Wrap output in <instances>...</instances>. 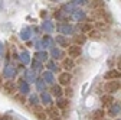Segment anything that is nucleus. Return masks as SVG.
<instances>
[{
  "mask_svg": "<svg viewBox=\"0 0 121 120\" xmlns=\"http://www.w3.org/2000/svg\"><path fill=\"white\" fill-rule=\"evenodd\" d=\"M121 88V83L118 80H108L102 85V90L105 94H112V93H117L118 90Z\"/></svg>",
  "mask_w": 121,
  "mask_h": 120,
  "instance_id": "1",
  "label": "nucleus"
},
{
  "mask_svg": "<svg viewBox=\"0 0 121 120\" xmlns=\"http://www.w3.org/2000/svg\"><path fill=\"white\" fill-rule=\"evenodd\" d=\"M32 111H33V114H35V117L38 120H48L46 109H45L43 106H40V104H35V106L32 107Z\"/></svg>",
  "mask_w": 121,
  "mask_h": 120,
  "instance_id": "2",
  "label": "nucleus"
},
{
  "mask_svg": "<svg viewBox=\"0 0 121 120\" xmlns=\"http://www.w3.org/2000/svg\"><path fill=\"white\" fill-rule=\"evenodd\" d=\"M82 54V49H81V45H77V43H72L68 46V56L75 59V58H79Z\"/></svg>",
  "mask_w": 121,
  "mask_h": 120,
  "instance_id": "3",
  "label": "nucleus"
},
{
  "mask_svg": "<svg viewBox=\"0 0 121 120\" xmlns=\"http://www.w3.org/2000/svg\"><path fill=\"white\" fill-rule=\"evenodd\" d=\"M72 81V74L69 71H64V72H59V75H58V83L60 85H65L68 87Z\"/></svg>",
  "mask_w": 121,
  "mask_h": 120,
  "instance_id": "4",
  "label": "nucleus"
},
{
  "mask_svg": "<svg viewBox=\"0 0 121 120\" xmlns=\"http://www.w3.org/2000/svg\"><path fill=\"white\" fill-rule=\"evenodd\" d=\"M17 84L14 83V81H12V80H9V81H6L4 84H3V90H4V93L6 94H9V96H14L16 94V91H17Z\"/></svg>",
  "mask_w": 121,
  "mask_h": 120,
  "instance_id": "5",
  "label": "nucleus"
},
{
  "mask_svg": "<svg viewBox=\"0 0 121 120\" xmlns=\"http://www.w3.org/2000/svg\"><path fill=\"white\" fill-rule=\"evenodd\" d=\"M108 116L110 117H115V116H118L120 113H121V103L120 101H114L111 106L108 107Z\"/></svg>",
  "mask_w": 121,
  "mask_h": 120,
  "instance_id": "6",
  "label": "nucleus"
},
{
  "mask_svg": "<svg viewBox=\"0 0 121 120\" xmlns=\"http://www.w3.org/2000/svg\"><path fill=\"white\" fill-rule=\"evenodd\" d=\"M58 32L60 35H72L73 33V26L69 23H60L58 25Z\"/></svg>",
  "mask_w": 121,
  "mask_h": 120,
  "instance_id": "7",
  "label": "nucleus"
},
{
  "mask_svg": "<svg viewBox=\"0 0 121 120\" xmlns=\"http://www.w3.org/2000/svg\"><path fill=\"white\" fill-rule=\"evenodd\" d=\"M104 78L107 80V81L108 80H121V71H118L117 68L115 69L114 68L112 69H108L107 72L104 74Z\"/></svg>",
  "mask_w": 121,
  "mask_h": 120,
  "instance_id": "8",
  "label": "nucleus"
},
{
  "mask_svg": "<svg viewBox=\"0 0 121 120\" xmlns=\"http://www.w3.org/2000/svg\"><path fill=\"white\" fill-rule=\"evenodd\" d=\"M55 42H56L58 46H60V48H66V49H68V46L71 45L69 41H68V38H65V35H56Z\"/></svg>",
  "mask_w": 121,
  "mask_h": 120,
  "instance_id": "9",
  "label": "nucleus"
},
{
  "mask_svg": "<svg viewBox=\"0 0 121 120\" xmlns=\"http://www.w3.org/2000/svg\"><path fill=\"white\" fill-rule=\"evenodd\" d=\"M17 87H19V91L22 93V94H29V91H30V88H29V83L25 80V78H20L19 80V83H17Z\"/></svg>",
  "mask_w": 121,
  "mask_h": 120,
  "instance_id": "10",
  "label": "nucleus"
},
{
  "mask_svg": "<svg viewBox=\"0 0 121 120\" xmlns=\"http://www.w3.org/2000/svg\"><path fill=\"white\" fill-rule=\"evenodd\" d=\"M56 107L59 110H66L69 107V98L68 97H60V98H56Z\"/></svg>",
  "mask_w": 121,
  "mask_h": 120,
  "instance_id": "11",
  "label": "nucleus"
},
{
  "mask_svg": "<svg viewBox=\"0 0 121 120\" xmlns=\"http://www.w3.org/2000/svg\"><path fill=\"white\" fill-rule=\"evenodd\" d=\"M51 94L53 96V97H56V98H60L64 96V88H62V85L60 84H58V85H52L51 87Z\"/></svg>",
  "mask_w": 121,
  "mask_h": 120,
  "instance_id": "12",
  "label": "nucleus"
},
{
  "mask_svg": "<svg viewBox=\"0 0 121 120\" xmlns=\"http://www.w3.org/2000/svg\"><path fill=\"white\" fill-rule=\"evenodd\" d=\"M112 103H114V96L112 94H104V96H101V104H102V107H110Z\"/></svg>",
  "mask_w": 121,
  "mask_h": 120,
  "instance_id": "13",
  "label": "nucleus"
},
{
  "mask_svg": "<svg viewBox=\"0 0 121 120\" xmlns=\"http://www.w3.org/2000/svg\"><path fill=\"white\" fill-rule=\"evenodd\" d=\"M25 80L27 81V83H36V71L35 69H26L25 71Z\"/></svg>",
  "mask_w": 121,
  "mask_h": 120,
  "instance_id": "14",
  "label": "nucleus"
},
{
  "mask_svg": "<svg viewBox=\"0 0 121 120\" xmlns=\"http://www.w3.org/2000/svg\"><path fill=\"white\" fill-rule=\"evenodd\" d=\"M4 77H7L9 80H13L16 77V68L12 65H6L4 67Z\"/></svg>",
  "mask_w": 121,
  "mask_h": 120,
  "instance_id": "15",
  "label": "nucleus"
},
{
  "mask_svg": "<svg viewBox=\"0 0 121 120\" xmlns=\"http://www.w3.org/2000/svg\"><path fill=\"white\" fill-rule=\"evenodd\" d=\"M73 67H75V62H73V59L72 58H64V61H62V68L64 69H66V71H71V69H73Z\"/></svg>",
  "mask_w": 121,
  "mask_h": 120,
  "instance_id": "16",
  "label": "nucleus"
},
{
  "mask_svg": "<svg viewBox=\"0 0 121 120\" xmlns=\"http://www.w3.org/2000/svg\"><path fill=\"white\" fill-rule=\"evenodd\" d=\"M46 113H48V117H59V109L56 106H48L46 107Z\"/></svg>",
  "mask_w": 121,
  "mask_h": 120,
  "instance_id": "17",
  "label": "nucleus"
},
{
  "mask_svg": "<svg viewBox=\"0 0 121 120\" xmlns=\"http://www.w3.org/2000/svg\"><path fill=\"white\" fill-rule=\"evenodd\" d=\"M40 101H42L43 104H48V106H51V104H52V94H51V93H46V91L40 93Z\"/></svg>",
  "mask_w": 121,
  "mask_h": 120,
  "instance_id": "18",
  "label": "nucleus"
},
{
  "mask_svg": "<svg viewBox=\"0 0 121 120\" xmlns=\"http://www.w3.org/2000/svg\"><path fill=\"white\" fill-rule=\"evenodd\" d=\"M72 16H73V19L75 20H78V22H81V20H84L85 18H86V14H85V12L84 10H81V9H77L73 13H72Z\"/></svg>",
  "mask_w": 121,
  "mask_h": 120,
  "instance_id": "19",
  "label": "nucleus"
},
{
  "mask_svg": "<svg viewBox=\"0 0 121 120\" xmlns=\"http://www.w3.org/2000/svg\"><path fill=\"white\" fill-rule=\"evenodd\" d=\"M42 29L46 33H51L53 29H55V26H53V23L51 22V20H43V23H42Z\"/></svg>",
  "mask_w": 121,
  "mask_h": 120,
  "instance_id": "20",
  "label": "nucleus"
},
{
  "mask_svg": "<svg viewBox=\"0 0 121 120\" xmlns=\"http://www.w3.org/2000/svg\"><path fill=\"white\" fill-rule=\"evenodd\" d=\"M43 80L46 81L48 84L53 85V83H55V77H53L52 71H45V72H43Z\"/></svg>",
  "mask_w": 121,
  "mask_h": 120,
  "instance_id": "21",
  "label": "nucleus"
},
{
  "mask_svg": "<svg viewBox=\"0 0 121 120\" xmlns=\"http://www.w3.org/2000/svg\"><path fill=\"white\" fill-rule=\"evenodd\" d=\"M92 120H105V111L102 109H98L92 113Z\"/></svg>",
  "mask_w": 121,
  "mask_h": 120,
  "instance_id": "22",
  "label": "nucleus"
},
{
  "mask_svg": "<svg viewBox=\"0 0 121 120\" xmlns=\"http://www.w3.org/2000/svg\"><path fill=\"white\" fill-rule=\"evenodd\" d=\"M30 35H32V29L30 28H23L20 31V39L22 41H27L30 38Z\"/></svg>",
  "mask_w": 121,
  "mask_h": 120,
  "instance_id": "23",
  "label": "nucleus"
},
{
  "mask_svg": "<svg viewBox=\"0 0 121 120\" xmlns=\"http://www.w3.org/2000/svg\"><path fill=\"white\" fill-rule=\"evenodd\" d=\"M77 9H78V6L75 5V3H68V5H65V6L62 7V12L66 14V13H73Z\"/></svg>",
  "mask_w": 121,
  "mask_h": 120,
  "instance_id": "24",
  "label": "nucleus"
},
{
  "mask_svg": "<svg viewBox=\"0 0 121 120\" xmlns=\"http://www.w3.org/2000/svg\"><path fill=\"white\" fill-rule=\"evenodd\" d=\"M51 56L53 58V59H59V58H62L64 56V52L60 51L59 48H51Z\"/></svg>",
  "mask_w": 121,
  "mask_h": 120,
  "instance_id": "25",
  "label": "nucleus"
},
{
  "mask_svg": "<svg viewBox=\"0 0 121 120\" xmlns=\"http://www.w3.org/2000/svg\"><path fill=\"white\" fill-rule=\"evenodd\" d=\"M42 42H43V46H45V48H53V42H55V39H52V38L48 36V35H45L43 39H42Z\"/></svg>",
  "mask_w": 121,
  "mask_h": 120,
  "instance_id": "26",
  "label": "nucleus"
},
{
  "mask_svg": "<svg viewBox=\"0 0 121 120\" xmlns=\"http://www.w3.org/2000/svg\"><path fill=\"white\" fill-rule=\"evenodd\" d=\"M85 42H86V36H85V33L75 35V36H73V43H77V45H84Z\"/></svg>",
  "mask_w": 121,
  "mask_h": 120,
  "instance_id": "27",
  "label": "nucleus"
},
{
  "mask_svg": "<svg viewBox=\"0 0 121 120\" xmlns=\"http://www.w3.org/2000/svg\"><path fill=\"white\" fill-rule=\"evenodd\" d=\"M35 59H38V61H40V62L48 61V54L45 52V51H38L35 54Z\"/></svg>",
  "mask_w": 121,
  "mask_h": 120,
  "instance_id": "28",
  "label": "nucleus"
},
{
  "mask_svg": "<svg viewBox=\"0 0 121 120\" xmlns=\"http://www.w3.org/2000/svg\"><path fill=\"white\" fill-rule=\"evenodd\" d=\"M94 29V26H92V23H82L81 26H79V31H81V33H88V32H91Z\"/></svg>",
  "mask_w": 121,
  "mask_h": 120,
  "instance_id": "29",
  "label": "nucleus"
},
{
  "mask_svg": "<svg viewBox=\"0 0 121 120\" xmlns=\"http://www.w3.org/2000/svg\"><path fill=\"white\" fill-rule=\"evenodd\" d=\"M89 6L92 7L94 10H95V9H102V7H104V2H102V0H91V2H89Z\"/></svg>",
  "mask_w": 121,
  "mask_h": 120,
  "instance_id": "30",
  "label": "nucleus"
},
{
  "mask_svg": "<svg viewBox=\"0 0 121 120\" xmlns=\"http://www.w3.org/2000/svg\"><path fill=\"white\" fill-rule=\"evenodd\" d=\"M46 84H48V83L45 81L43 78H42V80H36V87H38L39 91H42V93L45 91V90H46Z\"/></svg>",
  "mask_w": 121,
  "mask_h": 120,
  "instance_id": "31",
  "label": "nucleus"
},
{
  "mask_svg": "<svg viewBox=\"0 0 121 120\" xmlns=\"http://www.w3.org/2000/svg\"><path fill=\"white\" fill-rule=\"evenodd\" d=\"M91 39H99V36H101V32L98 31V29H92V31H91V32H88L86 33Z\"/></svg>",
  "mask_w": 121,
  "mask_h": 120,
  "instance_id": "32",
  "label": "nucleus"
},
{
  "mask_svg": "<svg viewBox=\"0 0 121 120\" xmlns=\"http://www.w3.org/2000/svg\"><path fill=\"white\" fill-rule=\"evenodd\" d=\"M20 61H22L23 64H29V62H30V55H29V52L23 51V52L20 54Z\"/></svg>",
  "mask_w": 121,
  "mask_h": 120,
  "instance_id": "33",
  "label": "nucleus"
},
{
  "mask_svg": "<svg viewBox=\"0 0 121 120\" xmlns=\"http://www.w3.org/2000/svg\"><path fill=\"white\" fill-rule=\"evenodd\" d=\"M48 69L52 71V72H59V67H58L53 61H49V62H48Z\"/></svg>",
  "mask_w": 121,
  "mask_h": 120,
  "instance_id": "34",
  "label": "nucleus"
},
{
  "mask_svg": "<svg viewBox=\"0 0 121 120\" xmlns=\"http://www.w3.org/2000/svg\"><path fill=\"white\" fill-rule=\"evenodd\" d=\"M32 69H35V71H42V62L38 61V59H33V62H32Z\"/></svg>",
  "mask_w": 121,
  "mask_h": 120,
  "instance_id": "35",
  "label": "nucleus"
},
{
  "mask_svg": "<svg viewBox=\"0 0 121 120\" xmlns=\"http://www.w3.org/2000/svg\"><path fill=\"white\" fill-rule=\"evenodd\" d=\"M72 94H73V90L68 85V87L64 90V96H65V97H68V98H71V97H72Z\"/></svg>",
  "mask_w": 121,
  "mask_h": 120,
  "instance_id": "36",
  "label": "nucleus"
},
{
  "mask_svg": "<svg viewBox=\"0 0 121 120\" xmlns=\"http://www.w3.org/2000/svg\"><path fill=\"white\" fill-rule=\"evenodd\" d=\"M14 98H16L20 104H25V101H26V98H25V94H14Z\"/></svg>",
  "mask_w": 121,
  "mask_h": 120,
  "instance_id": "37",
  "label": "nucleus"
},
{
  "mask_svg": "<svg viewBox=\"0 0 121 120\" xmlns=\"http://www.w3.org/2000/svg\"><path fill=\"white\" fill-rule=\"evenodd\" d=\"M39 100H40V97H36V96H30L29 97V101L33 103V104H39Z\"/></svg>",
  "mask_w": 121,
  "mask_h": 120,
  "instance_id": "38",
  "label": "nucleus"
},
{
  "mask_svg": "<svg viewBox=\"0 0 121 120\" xmlns=\"http://www.w3.org/2000/svg\"><path fill=\"white\" fill-rule=\"evenodd\" d=\"M35 48H36L38 51H40L42 48H45V46H43V42H42V41H35Z\"/></svg>",
  "mask_w": 121,
  "mask_h": 120,
  "instance_id": "39",
  "label": "nucleus"
},
{
  "mask_svg": "<svg viewBox=\"0 0 121 120\" xmlns=\"http://www.w3.org/2000/svg\"><path fill=\"white\" fill-rule=\"evenodd\" d=\"M72 3H75L77 6H84V5H86L88 2H86V0H72Z\"/></svg>",
  "mask_w": 121,
  "mask_h": 120,
  "instance_id": "40",
  "label": "nucleus"
},
{
  "mask_svg": "<svg viewBox=\"0 0 121 120\" xmlns=\"http://www.w3.org/2000/svg\"><path fill=\"white\" fill-rule=\"evenodd\" d=\"M117 69H118V71H121V56L117 59Z\"/></svg>",
  "mask_w": 121,
  "mask_h": 120,
  "instance_id": "41",
  "label": "nucleus"
},
{
  "mask_svg": "<svg viewBox=\"0 0 121 120\" xmlns=\"http://www.w3.org/2000/svg\"><path fill=\"white\" fill-rule=\"evenodd\" d=\"M3 52H4V48H3V45H2V42H0V56L3 55Z\"/></svg>",
  "mask_w": 121,
  "mask_h": 120,
  "instance_id": "42",
  "label": "nucleus"
},
{
  "mask_svg": "<svg viewBox=\"0 0 121 120\" xmlns=\"http://www.w3.org/2000/svg\"><path fill=\"white\" fill-rule=\"evenodd\" d=\"M48 120H60V117H49Z\"/></svg>",
  "mask_w": 121,
  "mask_h": 120,
  "instance_id": "43",
  "label": "nucleus"
},
{
  "mask_svg": "<svg viewBox=\"0 0 121 120\" xmlns=\"http://www.w3.org/2000/svg\"><path fill=\"white\" fill-rule=\"evenodd\" d=\"M0 84H2V77H0Z\"/></svg>",
  "mask_w": 121,
  "mask_h": 120,
  "instance_id": "44",
  "label": "nucleus"
},
{
  "mask_svg": "<svg viewBox=\"0 0 121 120\" xmlns=\"http://www.w3.org/2000/svg\"><path fill=\"white\" fill-rule=\"evenodd\" d=\"M115 120H121V119H115Z\"/></svg>",
  "mask_w": 121,
  "mask_h": 120,
  "instance_id": "45",
  "label": "nucleus"
}]
</instances>
